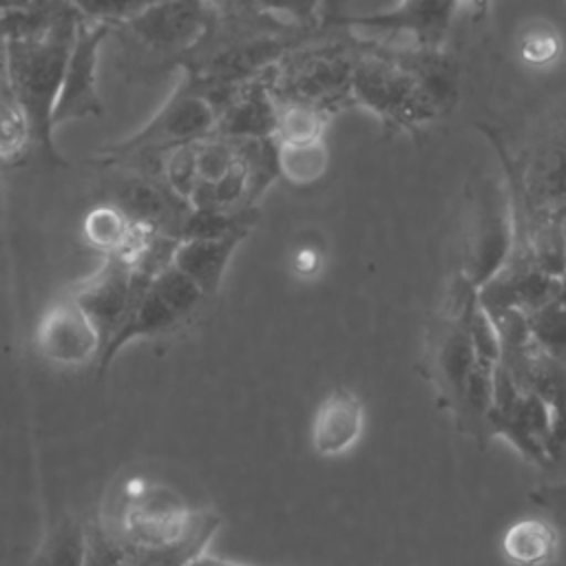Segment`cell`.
Listing matches in <instances>:
<instances>
[{
	"mask_svg": "<svg viewBox=\"0 0 566 566\" xmlns=\"http://www.w3.org/2000/svg\"><path fill=\"white\" fill-rule=\"evenodd\" d=\"M27 22L4 44V71L31 128V142L57 166L66 159L57 153L51 111L62 84L66 60L75 42L80 13L69 0H35Z\"/></svg>",
	"mask_w": 566,
	"mask_h": 566,
	"instance_id": "cell-1",
	"label": "cell"
},
{
	"mask_svg": "<svg viewBox=\"0 0 566 566\" xmlns=\"http://www.w3.org/2000/svg\"><path fill=\"white\" fill-rule=\"evenodd\" d=\"M219 524L217 513L192 509L172 486L142 475L117 486L99 522L124 553H164L186 562L208 551Z\"/></svg>",
	"mask_w": 566,
	"mask_h": 566,
	"instance_id": "cell-2",
	"label": "cell"
},
{
	"mask_svg": "<svg viewBox=\"0 0 566 566\" xmlns=\"http://www.w3.org/2000/svg\"><path fill=\"white\" fill-rule=\"evenodd\" d=\"M431 77L391 57L367 55L352 62L349 99L385 122L418 126L438 113V88L427 82Z\"/></svg>",
	"mask_w": 566,
	"mask_h": 566,
	"instance_id": "cell-3",
	"label": "cell"
},
{
	"mask_svg": "<svg viewBox=\"0 0 566 566\" xmlns=\"http://www.w3.org/2000/svg\"><path fill=\"white\" fill-rule=\"evenodd\" d=\"M217 108L206 93H199L190 80H184L139 130L99 150L93 161L106 166L153 148L170 150L175 146L208 139V135L217 128Z\"/></svg>",
	"mask_w": 566,
	"mask_h": 566,
	"instance_id": "cell-4",
	"label": "cell"
},
{
	"mask_svg": "<svg viewBox=\"0 0 566 566\" xmlns=\"http://www.w3.org/2000/svg\"><path fill=\"white\" fill-rule=\"evenodd\" d=\"M486 433L504 438L528 462L546 464L553 460V416L531 391L522 389L497 360L491 376V405Z\"/></svg>",
	"mask_w": 566,
	"mask_h": 566,
	"instance_id": "cell-5",
	"label": "cell"
},
{
	"mask_svg": "<svg viewBox=\"0 0 566 566\" xmlns=\"http://www.w3.org/2000/svg\"><path fill=\"white\" fill-rule=\"evenodd\" d=\"M471 0H400L389 11L340 18L363 38L385 42H409L418 49H436L444 42L455 13Z\"/></svg>",
	"mask_w": 566,
	"mask_h": 566,
	"instance_id": "cell-6",
	"label": "cell"
},
{
	"mask_svg": "<svg viewBox=\"0 0 566 566\" xmlns=\"http://www.w3.org/2000/svg\"><path fill=\"white\" fill-rule=\"evenodd\" d=\"M111 24L80 20L75 42L71 46L62 84L51 111V128L62 124L99 117L104 113L97 91V60L102 42L108 38Z\"/></svg>",
	"mask_w": 566,
	"mask_h": 566,
	"instance_id": "cell-7",
	"label": "cell"
},
{
	"mask_svg": "<svg viewBox=\"0 0 566 566\" xmlns=\"http://www.w3.org/2000/svg\"><path fill=\"white\" fill-rule=\"evenodd\" d=\"M513 250V226L506 197L489 186L475 206L467 239L464 281L478 292L506 263Z\"/></svg>",
	"mask_w": 566,
	"mask_h": 566,
	"instance_id": "cell-8",
	"label": "cell"
},
{
	"mask_svg": "<svg viewBox=\"0 0 566 566\" xmlns=\"http://www.w3.org/2000/svg\"><path fill=\"white\" fill-rule=\"evenodd\" d=\"M38 354L62 367H80L97 360L102 338L88 316L69 296L51 303L35 325Z\"/></svg>",
	"mask_w": 566,
	"mask_h": 566,
	"instance_id": "cell-9",
	"label": "cell"
},
{
	"mask_svg": "<svg viewBox=\"0 0 566 566\" xmlns=\"http://www.w3.org/2000/svg\"><path fill=\"white\" fill-rule=\"evenodd\" d=\"M102 338V349L119 327L133 298V263L124 252L106 254L104 263L71 292Z\"/></svg>",
	"mask_w": 566,
	"mask_h": 566,
	"instance_id": "cell-10",
	"label": "cell"
},
{
	"mask_svg": "<svg viewBox=\"0 0 566 566\" xmlns=\"http://www.w3.org/2000/svg\"><path fill=\"white\" fill-rule=\"evenodd\" d=\"M157 51H181L199 40L208 24L206 0H157L126 22Z\"/></svg>",
	"mask_w": 566,
	"mask_h": 566,
	"instance_id": "cell-11",
	"label": "cell"
},
{
	"mask_svg": "<svg viewBox=\"0 0 566 566\" xmlns=\"http://www.w3.org/2000/svg\"><path fill=\"white\" fill-rule=\"evenodd\" d=\"M352 62L340 57H310L292 64L272 84L276 102L312 104L327 113L329 104L349 97Z\"/></svg>",
	"mask_w": 566,
	"mask_h": 566,
	"instance_id": "cell-12",
	"label": "cell"
},
{
	"mask_svg": "<svg viewBox=\"0 0 566 566\" xmlns=\"http://www.w3.org/2000/svg\"><path fill=\"white\" fill-rule=\"evenodd\" d=\"M365 431V405L347 387H334L318 402L310 442L321 458H338L352 451Z\"/></svg>",
	"mask_w": 566,
	"mask_h": 566,
	"instance_id": "cell-13",
	"label": "cell"
},
{
	"mask_svg": "<svg viewBox=\"0 0 566 566\" xmlns=\"http://www.w3.org/2000/svg\"><path fill=\"white\" fill-rule=\"evenodd\" d=\"M276 113L279 102L270 86L263 82H252L239 88L232 102L219 113L214 130L241 142L274 139Z\"/></svg>",
	"mask_w": 566,
	"mask_h": 566,
	"instance_id": "cell-14",
	"label": "cell"
},
{
	"mask_svg": "<svg viewBox=\"0 0 566 566\" xmlns=\"http://www.w3.org/2000/svg\"><path fill=\"white\" fill-rule=\"evenodd\" d=\"M245 234L248 228H239L226 237L214 239H179L172 265L192 279L206 296H210L219 290L232 254Z\"/></svg>",
	"mask_w": 566,
	"mask_h": 566,
	"instance_id": "cell-15",
	"label": "cell"
},
{
	"mask_svg": "<svg viewBox=\"0 0 566 566\" xmlns=\"http://www.w3.org/2000/svg\"><path fill=\"white\" fill-rule=\"evenodd\" d=\"M559 535L544 517H522L502 535V555L513 566H546L555 559Z\"/></svg>",
	"mask_w": 566,
	"mask_h": 566,
	"instance_id": "cell-16",
	"label": "cell"
},
{
	"mask_svg": "<svg viewBox=\"0 0 566 566\" xmlns=\"http://www.w3.org/2000/svg\"><path fill=\"white\" fill-rule=\"evenodd\" d=\"M82 232L86 243L95 250H102L106 254L124 252L126 256H130L139 241L150 234V230L135 228L115 203H99L91 208L84 217Z\"/></svg>",
	"mask_w": 566,
	"mask_h": 566,
	"instance_id": "cell-17",
	"label": "cell"
},
{
	"mask_svg": "<svg viewBox=\"0 0 566 566\" xmlns=\"http://www.w3.org/2000/svg\"><path fill=\"white\" fill-rule=\"evenodd\" d=\"M115 206L135 228L150 232H161V223L168 217L166 195L159 190V186L144 179L124 184L115 197Z\"/></svg>",
	"mask_w": 566,
	"mask_h": 566,
	"instance_id": "cell-18",
	"label": "cell"
},
{
	"mask_svg": "<svg viewBox=\"0 0 566 566\" xmlns=\"http://www.w3.org/2000/svg\"><path fill=\"white\" fill-rule=\"evenodd\" d=\"M84 551L86 528L80 522L64 517L53 524L27 566H82Z\"/></svg>",
	"mask_w": 566,
	"mask_h": 566,
	"instance_id": "cell-19",
	"label": "cell"
},
{
	"mask_svg": "<svg viewBox=\"0 0 566 566\" xmlns=\"http://www.w3.org/2000/svg\"><path fill=\"white\" fill-rule=\"evenodd\" d=\"M281 44L272 40H259V42H245L239 46H232L223 53H219L212 62L208 73L226 84V82H239L259 71L263 64L279 57Z\"/></svg>",
	"mask_w": 566,
	"mask_h": 566,
	"instance_id": "cell-20",
	"label": "cell"
},
{
	"mask_svg": "<svg viewBox=\"0 0 566 566\" xmlns=\"http://www.w3.org/2000/svg\"><path fill=\"white\" fill-rule=\"evenodd\" d=\"M327 148L323 139L310 144H276V166L294 186H307L321 179L327 170Z\"/></svg>",
	"mask_w": 566,
	"mask_h": 566,
	"instance_id": "cell-21",
	"label": "cell"
},
{
	"mask_svg": "<svg viewBox=\"0 0 566 566\" xmlns=\"http://www.w3.org/2000/svg\"><path fill=\"white\" fill-rule=\"evenodd\" d=\"M327 113L301 102H279L276 113V144H310L323 139Z\"/></svg>",
	"mask_w": 566,
	"mask_h": 566,
	"instance_id": "cell-22",
	"label": "cell"
},
{
	"mask_svg": "<svg viewBox=\"0 0 566 566\" xmlns=\"http://www.w3.org/2000/svg\"><path fill=\"white\" fill-rule=\"evenodd\" d=\"M528 336L539 352L566 363V305L551 301L526 314Z\"/></svg>",
	"mask_w": 566,
	"mask_h": 566,
	"instance_id": "cell-23",
	"label": "cell"
},
{
	"mask_svg": "<svg viewBox=\"0 0 566 566\" xmlns=\"http://www.w3.org/2000/svg\"><path fill=\"white\" fill-rule=\"evenodd\" d=\"M150 290L164 301V305L179 318L186 321L206 298L201 287L188 279L179 268L168 265L153 281Z\"/></svg>",
	"mask_w": 566,
	"mask_h": 566,
	"instance_id": "cell-24",
	"label": "cell"
},
{
	"mask_svg": "<svg viewBox=\"0 0 566 566\" xmlns=\"http://www.w3.org/2000/svg\"><path fill=\"white\" fill-rule=\"evenodd\" d=\"M164 177L170 186L172 195L188 203L195 186L199 184V170H197V142L175 146L168 150V157L164 161Z\"/></svg>",
	"mask_w": 566,
	"mask_h": 566,
	"instance_id": "cell-25",
	"label": "cell"
},
{
	"mask_svg": "<svg viewBox=\"0 0 566 566\" xmlns=\"http://www.w3.org/2000/svg\"><path fill=\"white\" fill-rule=\"evenodd\" d=\"M31 144V128L18 99L11 95L0 99V157H18Z\"/></svg>",
	"mask_w": 566,
	"mask_h": 566,
	"instance_id": "cell-26",
	"label": "cell"
},
{
	"mask_svg": "<svg viewBox=\"0 0 566 566\" xmlns=\"http://www.w3.org/2000/svg\"><path fill=\"white\" fill-rule=\"evenodd\" d=\"M153 2L157 0H69V4L80 13V18L106 24H113L117 20L128 22Z\"/></svg>",
	"mask_w": 566,
	"mask_h": 566,
	"instance_id": "cell-27",
	"label": "cell"
},
{
	"mask_svg": "<svg viewBox=\"0 0 566 566\" xmlns=\"http://www.w3.org/2000/svg\"><path fill=\"white\" fill-rule=\"evenodd\" d=\"M559 49H562L559 33L546 22H537L522 33L520 53L526 64H533V66L551 64L559 55Z\"/></svg>",
	"mask_w": 566,
	"mask_h": 566,
	"instance_id": "cell-28",
	"label": "cell"
},
{
	"mask_svg": "<svg viewBox=\"0 0 566 566\" xmlns=\"http://www.w3.org/2000/svg\"><path fill=\"white\" fill-rule=\"evenodd\" d=\"M237 150L219 139H201L197 142V170L199 179L214 184L226 175V170L234 164Z\"/></svg>",
	"mask_w": 566,
	"mask_h": 566,
	"instance_id": "cell-29",
	"label": "cell"
},
{
	"mask_svg": "<svg viewBox=\"0 0 566 566\" xmlns=\"http://www.w3.org/2000/svg\"><path fill=\"white\" fill-rule=\"evenodd\" d=\"M214 199L217 206L221 210H228L230 206L239 203L248 192H250V170L245 166V161L237 155L234 164L226 170V175L221 179H217L214 184Z\"/></svg>",
	"mask_w": 566,
	"mask_h": 566,
	"instance_id": "cell-30",
	"label": "cell"
},
{
	"mask_svg": "<svg viewBox=\"0 0 566 566\" xmlns=\"http://www.w3.org/2000/svg\"><path fill=\"white\" fill-rule=\"evenodd\" d=\"M82 566H126L122 548L102 531L99 524L86 528V551Z\"/></svg>",
	"mask_w": 566,
	"mask_h": 566,
	"instance_id": "cell-31",
	"label": "cell"
},
{
	"mask_svg": "<svg viewBox=\"0 0 566 566\" xmlns=\"http://www.w3.org/2000/svg\"><path fill=\"white\" fill-rule=\"evenodd\" d=\"M531 500H533L535 504L555 509V511H559V513L566 517V480L533 491V493H531Z\"/></svg>",
	"mask_w": 566,
	"mask_h": 566,
	"instance_id": "cell-32",
	"label": "cell"
},
{
	"mask_svg": "<svg viewBox=\"0 0 566 566\" xmlns=\"http://www.w3.org/2000/svg\"><path fill=\"white\" fill-rule=\"evenodd\" d=\"M259 9L274 11V13H287V15H301L310 9V0H250Z\"/></svg>",
	"mask_w": 566,
	"mask_h": 566,
	"instance_id": "cell-33",
	"label": "cell"
},
{
	"mask_svg": "<svg viewBox=\"0 0 566 566\" xmlns=\"http://www.w3.org/2000/svg\"><path fill=\"white\" fill-rule=\"evenodd\" d=\"M321 268V252L312 245H303L294 254V270L298 274H314Z\"/></svg>",
	"mask_w": 566,
	"mask_h": 566,
	"instance_id": "cell-34",
	"label": "cell"
},
{
	"mask_svg": "<svg viewBox=\"0 0 566 566\" xmlns=\"http://www.w3.org/2000/svg\"><path fill=\"white\" fill-rule=\"evenodd\" d=\"M186 566H248V564H239V562H232V559H226V557H217V555H210L206 551L199 557H195L192 562H188Z\"/></svg>",
	"mask_w": 566,
	"mask_h": 566,
	"instance_id": "cell-35",
	"label": "cell"
},
{
	"mask_svg": "<svg viewBox=\"0 0 566 566\" xmlns=\"http://www.w3.org/2000/svg\"><path fill=\"white\" fill-rule=\"evenodd\" d=\"M555 301L562 303V305H566V268H564V272L557 276V296H555Z\"/></svg>",
	"mask_w": 566,
	"mask_h": 566,
	"instance_id": "cell-36",
	"label": "cell"
}]
</instances>
